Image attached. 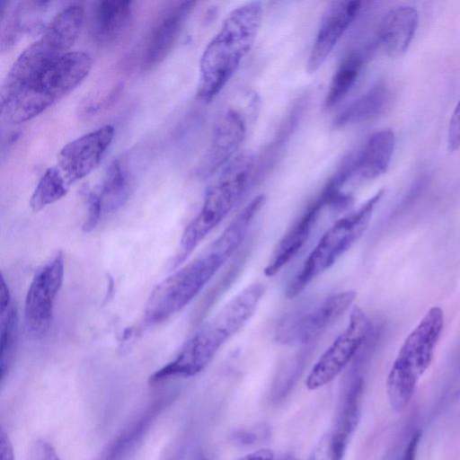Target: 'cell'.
Returning <instances> with one entry per match:
<instances>
[{"label": "cell", "instance_id": "cell-12", "mask_svg": "<svg viewBox=\"0 0 460 460\" xmlns=\"http://www.w3.org/2000/svg\"><path fill=\"white\" fill-rule=\"evenodd\" d=\"M114 133L111 125H105L61 148L57 166L70 185L86 177L99 165L113 140Z\"/></svg>", "mask_w": 460, "mask_h": 460}, {"label": "cell", "instance_id": "cell-15", "mask_svg": "<svg viewBox=\"0 0 460 460\" xmlns=\"http://www.w3.org/2000/svg\"><path fill=\"white\" fill-rule=\"evenodd\" d=\"M327 206L328 203L321 193L308 205L277 244L264 269L265 276L273 277L278 274L298 253Z\"/></svg>", "mask_w": 460, "mask_h": 460}, {"label": "cell", "instance_id": "cell-19", "mask_svg": "<svg viewBox=\"0 0 460 460\" xmlns=\"http://www.w3.org/2000/svg\"><path fill=\"white\" fill-rule=\"evenodd\" d=\"M132 15L133 7L130 1L99 2L92 19L91 31L94 40L104 46L116 43L126 34Z\"/></svg>", "mask_w": 460, "mask_h": 460}, {"label": "cell", "instance_id": "cell-8", "mask_svg": "<svg viewBox=\"0 0 460 460\" xmlns=\"http://www.w3.org/2000/svg\"><path fill=\"white\" fill-rule=\"evenodd\" d=\"M64 275L65 259L62 252H57L34 273L23 306V329L31 340H40L49 331Z\"/></svg>", "mask_w": 460, "mask_h": 460}, {"label": "cell", "instance_id": "cell-1", "mask_svg": "<svg viewBox=\"0 0 460 460\" xmlns=\"http://www.w3.org/2000/svg\"><path fill=\"white\" fill-rule=\"evenodd\" d=\"M257 215L254 205H245L202 255L157 284L145 306V323H163L188 305L240 248Z\"/></svg>", "mask_w": 460, "mask_h": 460}, {"label": "cell", "instance_id": "cell-14", "mask_svg": "<svg viewBox=\"0 0 460 460\" xmlns=\"http://www.w3.org/2000/svg\"><path fill=\"white\" fill-rule=\"evenodd\" d=\"M194 5L193 1L178 3L156 22L143 53L142 70H152L164 61L176 43Z\"/></svg>", "mask_w": 460, "mask_h": 460}, {"label": "cell", "instance_id": "cell-36", "mask_svg": "<svg viewBox=\"0 0 460 460\" xmlns=\"http://www.w3.org/2000/svg\"><path fill=\"white\" fill-rule=\"evenodd\" d=\"M199 460H204V459H199Z\"/></svg>", "mask_w": 460, "mask_h": 460}, {"label": "cell", "instance_id": "cell-11", "mask_svg": "<svg viewBox=\"0 0 460 460\" xmlns=\"http://www.w3.org/2000/svg\"><path fill=\"white\" fill-rule=\"evenodd\" d=\"M356 296L355 290H345L323 298L286 320L279 328L277 340L286 345L312 343L350 307Z\"/></svg>", "mask_w": 460, "mask_h": 460}, {"label": "cell", "instance_id": "cell-17", "mask_svg": "<svg viewBox=\"0 0 460 460\" xmlns=\"http://www.w3.org/2000/svg\"><path fill=\"white\" fill-rule=\"evenodd\" d=\"M49 2L22 1L8 7V3H0L1 50L11 49L21 37L41 24L42 17Z\"/></svg>", "mask_w": 460, "mask_h": 460}, {"label": "cell", "instance_id": "cell-18", "mask_svg": "<svg viewBox=\"0 0 460 460\" xmlns=\"http://www.w3.org/2000/svg\"><path fill=\"white\" fill-rule=\"evenodd\" d=\"M418 12L409 5L391 9L384 16L377 43L390 57L401 56L410 46L418 26Z\"/></svg>", "mask_w": 460, "mask_h": 460}, {"label": "cell", "instance_id": "cell-33", "mask_svg": "<svg viewBox=\"0 0 460 460\" xmlns=\"http://www.w3.org/2000/svg\"><path fill=\"white\" fill-rule=\"evenodd\" d=\"M275 454L270 448H261L247 455H244L236 460H274Z\"/></svg>", "mask_w": 460, "mask_h": 460}, {"label": "cell", "instance_id": "cell-31", "mask_svg": "<svg viewBox=\"0 0 460 460\" xmlns=\"http://www.w3.org/2000/svg\"><path fill=\"white\" fill-rule=\"evenodd\" d=\"M0 460H15L12 442L4 428H0Z\"/></svg>", "mask_w": 460, "mask_h": 460}, {"label": "cell", "instance_id": "cell-6", "mask_svg": "<svg viewBox=\"0 0 460 460\" xmlns=\"http://www.w3.org/2000/svg\"><path fill=\"white\" fill-rule=\"evenodd\" d=\"M385 190H379L357 209L338 219L322 235L302 267L288 283L286 296H298L318 276L330 269L360 238Z\"/></svg>", "mask_w": 460, "mask_h": 460}, {"label": "cell", "instance_id": "cell-10", "mask_svg": "<svg viewBox=\"0 0 460 460\" xmlns=\"http://www.w3.org/2000/svg\"><path fill=\"white\" fill-rule=\"evenodd\" d=\"M373 329L367 314L354 306L344 330L312 367L305 386L314 391L330 384L358 354Z\"/></svg>", "mask_w": 460, "mask_h": 460}, {"label": "cell", "instance_id": "cell-29", "mask_svg": "<svg viewBox=\"0 0 460 460\" xmlns=\"http://www.w3.org/2000/svg\"><path fill=\"white\" fill-rule=\"evenodd\" d=\"M447 145L451 151H455L460 147V99L452 113L448 130H447Z\"/></svg>", "mask_w": 460, "mask_h": 460}, {"label": "cell", "instance_id": "cell-4", "mask_svg": "<svg viewBox=\"0 0 460 460\" xmlns=\"http://www.w3.org/2000/svg\"><path fill=\"white\" fill-rule=\"evenodd\" d=\"M256 158L249 152L235 155L206 192L198 214L182 232L172 266L184 262L206 236L240 201L255 178Z\"/></svg>", "mask_w": 460, "mask_h": 460}, {"label": "cell", "instance_id": "cell-25", "mask_svg": "<svg viewBox=\"0 0 460 460\" xmlns=\"http://www.w3.org/2000/svg\"><path fill=\"white\" fill-rule=\"evenodd\" d=\"M366 61V54L353 51L344 57L331 80L323 106L330 110L340 103L354 86Z\"/></svg>", "mask_w": 460, "mask_h": 460}, {"label": "cell", "instance_id": "cell-23", "mask_svg": "<svg viewBox=\"0 0 460 460\" xmlns=\"http://www.w3.org/2000/svg\"><path fill=\"white\" fill-rule=\"evenodd\" d=\"M307 103L306 95L300 96L292 105L276 136L256 164L255 178H260L276 163L295 132ZM255 181V179H254Z\"/></svg>", "mask_w": 460, "mask_h": 460}, {"label": "cell", "instance_id": "cell-20", "mask_svg": "<svg viewBox=\"0 0 460 460\" xmlns=\"http://www.w3.org/2000/svg\"><path fill=\"white\" fill-rule=\"evenodd\" d=\"M163 406L164 401H156L131 420L105 447L96 460H125L140 444Z\"/></svg>", "mask_w": 460, "mask_h": 460}, {"label": "cell", "instance_id": "cell-28", "mask_svg": "<svg viewBox=\"0 0 460 460\" xmlns=\"http://www.w3.org/2000/svg\"><path fill=\"white\" fill-rule=\"evenodd\" d=\"M308 460H339L332 447L331 433H325L315 444Z\"/></svg>", "mask_w": 460, "mask_h": 460}, {"label": "cell", "instance_id": "cell-3", "mask_svg": "<svg viewBox=\"0 0 460 460\" xmlns=\"http://www.w3.org/2000/svg\"><path fill=\"white\" fill-rule=\"evenodd\" d=\"M91 68V56L84 51L71 50L55 58L0 95L2 118L13 124L32 119L75 89Z\"/></svg>", "mask_w": 460, "mask_h": 460}, {"label": "cell", "instance_id": "cell-26", "mask_svg": "<svg viewBox=\"0 0 460 460\" xmlns=\"http://www.w3.org/2000/svg\"><path fill=\"white\" fill-rule=\"evenodd\" d=\"M70 186L58 166L48 168L38 181L30 199L31 210L38 212L58 201L66 195Z\"/></svg>", "mask_w": 460, "mask_h": 460}, {"label": "cell", "instance_id": "cell-16", "mask_svg": "<svg viewBox=\"0 0 460 460\" xmlns=\"http://www.w3.org/2000/svg\"><path fill=\"white\" fill-rule=\"evenodd\" d=\"M395 138L392 130L373 133L362 147L349 155L352 180H373L387 170L394 155Z\"/></svg>", "mask_w": 460, "mask_h": 460}, {"label": "cell", "instance_id": "cell-34", "mask_svg": "<svg viewBox=\"0 0 460 460\" xmlns=\"http://www.w3.org/2000/svg\"><path fill=\"white\" fill-rule=\"evenodd\" d=\"M11 305L10 291L4 277H2L0 288V314L2 315L7 312Z\"/></svg>", "mask_w": 460, "mask_h": 460}, {"label": "cell", "instance_id": "cell-2", "mask_svg": "<svg viewBox=\"0 0 460 460\" xmlns=\"http://www.w3.org/2000/svg\"><path fill=\"white\" fill-rule=\"evenodd\" d=\"M263 16L261 2L233 9L205 48L199 61L197 97L213 101L233 77L259 33Z\"/></svg>", "mask_w": 460, "mask_h": 460}, {"label": "cell", "instance_id": "cell-30", "mask_svg": "<svg viewBox=\"0 0 460 460\" xmlns=\"http://www.w3.org/2000/svg\"><path fill=\"white\" fill-rule=\"evenodd\" d=\"M30 460H61L56 448L48 441L40 439L31 451Z\"/></svg>", "mask_w": 460, "mask_h": 460}, {"label": "cell", "instance_id": "cell-5", "mask_svg": "<svg viewBox=\"0 0 460 460\" xmlns=\"http://www.w3.org/2000/svg\"><path fill=\"white\" fill-rule=\"evenodd\" d=\"M444 325L440 307H431L408 334L386 379V394L394 411L410 402L417 384L431 364Z\"/></svg>", "mask_w": 460, "mask_h": 460}, {"label": "cell", "instance_id": "cell-22", "mask_svg": "<svg viewBox=\"0 0 460 460\" xmlns=\"http://www.w3.org/2000/svg\"><path fill=\"white\" fill-rule=\"evenodd\" d=\"M387 99L385 84L373 85L340 111L332 122L333 128H340L372 119L382 111Z\"/></svg>", "mask_w": 460, "mask_h": 460}, {"label": "cell", "instance_id": "cell-27", "mask_svg": "<svg viewBox=\"0 0 460 460\" xmlns=\"http://www.w3.org/2000/svg\"><path fill=\"white\" fill-rule=\"evenodd\" d=\"M18 310L15 305H11L9 310L1 315L0 327V367H1V383L4 382L5 376L12 367L17 342L19 331Z\"/></svg>", "mask_w": 460, "mask_h": 460}, {"label": "cell", "instance_id": "cell-35", "mask_svg": "<svg viewBox=\"0 0 460 460\" xmlns=\"http://www.w3.org/2000/svg\"><path fill=\"white\" fill-rule=\"evenodd\" d=\"M279 460H298V459L294 456L287 455L285 456H282Z\"/></svg>", "mask_w": 460, "mask_h": 460}, {"label": "cell", "instance_id": "cell-32", "mask_svg": "<svg viewBox=\"0 0 460 460\" xmlns=\"http://www.w3.org/2000/svg\"><path fill=\"white\" fill-rule=\"evenodd\" d=\"M420 436L421 432L420 430L414 432L405 448L402 460H416Z\"/></svg>", "mask_w": 460, "mask_h": 460}, {"label": "cell", "instance_id": "cell-13", "mask_svg": "<svg viewBox=\"0 0 460 460\" xmlns=\"http://www.w3.org/2000/svg\"><path fill=\"white\" fill-rule=\"evenodd\" d=\"M356 0L333 1L324 10L306 61V71L315 73L355 20L364 5Z\"/></svg>", "mask_w": 460, "mask_h": 460}, {"label": "cell", "instance_id": "cell-7", "mask_svg": "<svg viewBox=\"0 0 460 460\" xmlns=\"http://www.w3.org/2000/svg\"><path fill=\"white\" fill-rule=\"evenodd\" d=\"M84 20V9L80 4H71L61 9L41 36L24 49L13 62L4 80L0 95L13 91L42 66L71 51Z\"/></svg>", "mask_w": 460, "mask_h": 460}, {"label": "cell", "instance_id": "cell-24", "mask_svg": "<svg viewBox=\"0 0 460 460\" xmlns=\"http://www.w3.org/2000/svg\"><path fill=\"white\" fill-rule=\"evenodd\" d=\"M130 180L127 169L119 162L113 160L105 172L100 188L95 190L102 208L103 215L121 207L130 192Z\"/></svg>", "mask_w": 460, "mask_h": 460}, {"label": "cell", "instance_id": "cell-9", "mask_svg": "<svg viewBox=\"0 0 460 460\" xmlns=\"http://www.w3.org/2000/svg\"><path fill=\"white\" fill-rule=\"evenodd\" d=\"M258 108V96L248 93L246 102L241 107L228 106L221 112L209 146L197 166V176L201 179L210 177L235 156L246 137L247 115H256Z\"/></svg>", "mask_w": 460, "mask_h": 460}, {"label": "cell", "instance_id": "cell-21", "mask_svg": "<svg viewBox=\"0 0 460 460\" xmlns=\"http://www.w3.org/2000/svg\"><path fill=\"white\" fill-rule=\"evenodd\" d=\"M362 388V379H355L348 390L334 427L330 432L332 447L339 460H342L349 438L359 421Z\"/></svg>", "mask_w": 460, "mask_h": 460}]
</instances>
